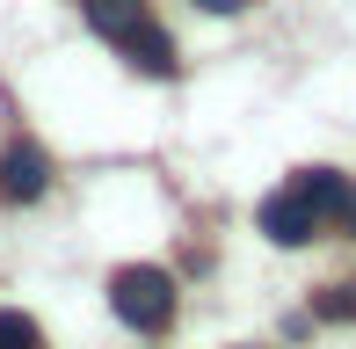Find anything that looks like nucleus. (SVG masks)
I'll return each mask as SVG.
<instances>
[{
  "mask_svg": "<svg viewBox=\"0 0 356 349\" xmlns=\"http://www.w3.org/2000/svg\"><path fill=\"white\" fill-rule=\"evenodd\" d=\"M291 189H298V197L313 204L320 218H327V211H342V197H349V182H342L334 168H298V174H291Z\"/></svg>",
  "mask_w": 356,
  "mask_h": 349,
  "instance_id": "6",
  "label": "nucleus"
},
{
  "mask_svg": "<svg viewBox=\"0 0 356 349\" xmlns=\"http://www.w3.org/2000/svg\"><path fill=\"white\" fill-rule=\"evenodd\" d=\"M109 313H117L131 335H160V327L175 320V277L153 262H131L109 277Z\"/></svg>",
  "mask_w": 356,
  "mask_h": 349,
  "instance_id": "1",
  "label": "nucleus"
},
{
  "mask_svg": "<svg viewBox=\"0 0 356 349\" xmlns=\"http://www.w3.org/2000/svg\"><path fill=\"white\" fill-rule=\"evenodd\" d=\"M197 8H204V15H240L248 0H197Z\"/></svg>",
  "mask_w": 356,
  "mask_h": 349,
  "instance_id": "9",
  "label": "nucleus"
},
{
  "mask_svg": "<svg viewBox=\"0 0 356 349\" xmlns=\"http://www.w3.org/2000/svg\"><path fill=\"white\" fill-rule=\"evenodd\" d=\"M342 226L356 233V189H349V197H342Z\"/></svg>",
  "mask_w": 356,
  "mask_h": 349,
  "instance_id": "10",
  "label": "nucleus"
},
{
  "mask_svg": "<svg viewBox=\"0 0 356 349\" xmlns=\"http://www.w3.org/2000/svg\"><path fill=\"white\" fill-rule=\"evenodd\" d=\"M124 58H131L138 73H153V81H175V66H182V58H175V37L153 22V15H145L131 37H124Z\"/></svg>",
  "mask_w": 356,
  "mask_h": 349,
  "instance_id": "4",
  "label": "nucleus"
},
{
  "mask_svg": "<svg viewBox=\"0 0 356 349\" xmlns=\"http://www.w3.org/2000/svg\"><path fill=\"white\" fill-rule=\"evenodd\" d=\"M0 349H44V327L8 306V313H0Z\"/></svg>",
  "mask_w": 356,
  "mask_h": 349,
  "instance_id": "7",
  "label": "nucleus"
},
{
  "mask_svg": "<svg viewBox=\"0 0 356 349\" xmlns=\"http://www.w3.org/2000/svg\"><path fill=\"white\" fill-rule=\"evenodd\" d=\"M262 233H269L277 247H305V241L320 233V211L298 197V189H277V197L262 204Z\"/></svg>",
  "mask_w": 356,
  "mask_h": 349,
  "instance_id": "3",
  "label": "nucleus"
},
{
  "mask_svg": "<svg viewBox=\"0 0 356 349\" xmlns=\"http://www.w3.org/2000/svg\"><path fill=\"white\" fill-rule=\"evenodd\" d=\"M313 313H320V320H356V284H334V291H320V298H313Z\"/></svg>",
  "mask_w": 356,
  "mask_h": 349,
  "instance_id": "8",
  "label": "nucleus"
},
{
  "mask_svg": "<svg viewBox=\"0 0 356 349\" xmlns=\"http://www.w3.org/2000/svg\"><path fill=\"white\" fill-rule=\"evenodd\" d=\"M44 189H51V153H44L37 138L0 146V204H37Z\"/></svg>",
  "mask_w": 356,
  "mask_h": 349,
  "instance_id": "2",
  "label": "nucleus"
},
{
  "mask_svg": "<svg viewBox=\"0 0 356 349\" xmlns=\"http://www.w3.org/2000/svg\"><path fill=\"white\" fill-rule=\"evenodd\" d=\"M80 8H88L95 37H109V44H124V37L145 22V0H80Z\"/></svg>",
  "mask_w": 356,
  "mask_h": 349,
  "instance_id": "5",
  "label": "nucleus"
}]
</instances>
